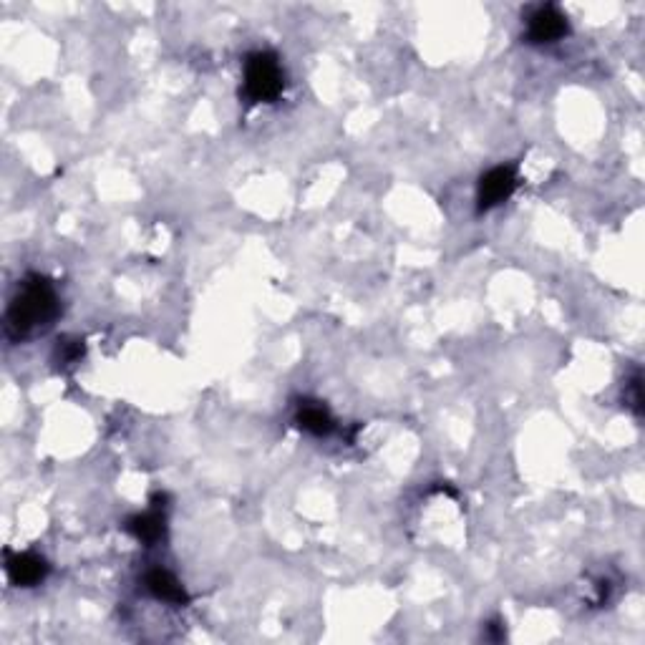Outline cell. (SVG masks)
Instances as JSON below:
<instances>
[{"label":"cell","mask_w":645,"mask_h":645,"mask_svg":"<svg viewBox=\"0 0 645 645\" xmlns=\"http://www.w3.org/2000/svg\"><path fill=\"white\" fill-rule=\"evenodd\" d=\"M56 315L58 295L51 280L43 275H28L8 305L6 328L13 338H26L38 328L48 326Z\"/></svg>","instance_id":"cell-1"},{"label":"cell","mask_w":645,"mask_h":645,"mask_svg":"<svg viewBox=\"0 0 645 645\" xmlns=\"http://www.w3.org/2000/svg\"><path fill=\"white\" fill-rule=\"evenodd\" d=\"M285 89V71L273 51H255L245 58L242 94L250 104H273Z\"/></svg>","instance_id":"cell-2"},{"label":"cell","mask_w":645,"mask_h":645,"mask_svg":"<svg viewBox=\"0 0 645 645\" xmlns=\"http://www.w3.org/2000/svg\"><path fill=\"white\" fill-rule=\"evenodd\" d=\"M520 179H517V172L514 167H494L479 179L477 187V210L487 212L494 210L497 205H502L504 200L512 197V192L517 189Z\"/></svg>","instance_id":"cell-3"},{"label":"cell","mask_w":645,"mask_h":645,"mask_svg":"<svg viewBox=\"0 0 645 645\" xmlns=\"http://www.w3.org/2000/svg\"><path fill=\"white\" fill-rule=\"evenodd\" d=\"M570 33L567 16L557 6H540L535 8L527 18V38L530 43H555Z\"/></svg>","instance_id":"cell-4"},{"label":"cell","mask_w":645,"mask_h":645,"mask_svg":"<svg viewBox=\"0 0 645 645\" xmlns=\"http://www.w3.org/2000/svg\"><path fill=\"white\" fill-rule=\"evenodd\" d=\"M164 502L167 497L164 494H157L152 499V509L144 514H134L124 522V530L132 537H137L144 545H154L164 537V530H167V517H164Z\"/></svg>","instance_id":"cell-5"},{"label":"cell","mask_w":645,"mask_h":645,"mask_svg":"<svg viewBox=\"0 0 645 645\" xmlns=\"http://www.w3.org/2000/svg\"><path fill=\"white\" fill-rule=\"evenodd\" d=\"M8 580L18 588H33L41 585L48 575V562L33 552H6Z\"/></svg>","instance_id":"cell-6"},{"label":"cell","mask_w":645,"mask_h":645,"mask_svg":"<svg viewBox=\"0 0 645 645\" xmlns=\"http://www.w3.org/2000/svg\"><path fill=\"white\" fill-rule=\"evenodd\" d=\"M144 585H147L149 593H152L157 600H162V603L177 605V608L189 605V595L187 590H184V585L179 583L172 572L164 570V567H154V570H149L147 577H144Z\"/></svg>","instance_id":"cell-7"},{"label":"cell","mask_w":645,"mask_h":645,"mask_svg":"<svg viewBox=\"0 0 645 645\" xmlns=\"http://www.w3.org/2000/svg\"><path fill=\"white\" fill-rule=\"evenodd\" d=\"M295 424L313 436H328L336 429V421H333L331 411L320 404V401H300L298 414H295Z\"/></svg>","instance_id":"cell-8"},{"label":"cell","mask_w":645,"mask_h":645,"mask_svg":"<svg viewBox=\"0 0 645 645\" xmlns=\"http://www.w3.org/2000/svg\"><path fill=\"white\" fill-rule=\"evenodd\" d=\"M623 399H625V406H628L635 416L643 414V376H640V371H635L633 376L625 381Z\"/></svg>","instance_id":"cell-9"},{"label":"cell","mask_w":645,"mask_h":645,"mask_svg":"<svg viewBox=\"0 0 645 645\" xmlns=\"http://www.w3.org/2000/svg\"><path fill=\"white\" fill-rule=\"evenodd\" d=\"M56 353L61 366H71V363H76L84 356V341H58Z\"/></svg>","instance_id":"cell-10"},{"label":"cell","mask_w":645,"mask_h":645,"mask_svg":"<svg viewBox=\"0 0 645 645\" xmlns=\"http://www.w3.org/2000/svg\"><path fill=\"white\" fill-rule=\"evenodd\" d=\"M487 630H489V633H487L489 640H504V635H507V633H504V625L499 623V620H497V623H489Z\"/></svg>","instance_id":"cell-11"}]
</instances>
